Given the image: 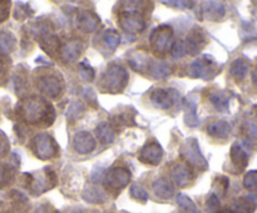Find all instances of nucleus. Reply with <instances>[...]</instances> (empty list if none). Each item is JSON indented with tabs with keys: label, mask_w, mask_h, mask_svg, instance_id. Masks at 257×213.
Masks as SVG:
<instances>
[{
	"label": "nucleus",
	"mask_w": 257,
	"mask_h": 213,
	"mask_svg": "<svg viewBox=\"0 0 257 213\" xmlns=\"http://www.w3.org/2000/svg\"><path fill=\"white\" fill-rule=\"evenodd\" d=\"M130 64L131 67L133 68L135 70H137V72L142 73L143 69H147L148 68V64H150V59H148V57L146 54H143V53H133L132 55L130 57Z\"/></svg>",
	"instance_id": "nucleus-23"
},
{
	"label": "nucleus",
	"mask_w": 257,
	"mask_h": 213,
	"mask_svg": "<svg viewBox=\"0 0 257 213\" xmlns=\"http://www.w3.org/2000/svg\"><path fill=\"white\" fill-rule=\"evenodd\" d=\"M128 82V73L120 65H110L103 75L102 85L105 92L118 93L124 89Z\"/></svg>",
	"instance_id": "nucleus-2"
},
{
	"label": "nucleus",
	"mask_w": 257,
	"mask_h": 213,
	"mask_svg": "<svg viewBox=\"0 0 257 213\" xmlns=\"http://www.w3.org/2000/svg\"><path fill=\"white\" fill-rule=\"evenodd\" d=\"M172 73V68L170 64L163 62H153L151 65V74L156 78V79H163L167 78L168 75Z\"/></svg>",
	"instance_id": "nucleus-24"
},
{
	"label": "nucleus",
	"mask_w": 257,
	"mask_h": 213,
	"mask_svg": "<svg viewBox=\"0 0 257 213\" xmlns=\"http://www.w3.org/2000/svg\"><path fill=\"white\" fill-rule=\"evenodd\" d=\"M20 114L30 124H38L42 122L45 124H52L54 120L53 107L39 98H30L25 100L20 107Z\"/></svg>",
	"instance_id": "nucleus-1"
},
{
	"label": "nucleus",
	"mask_w": 257,
	"mask_h": 213,
	"mask_svg": "<svg viewBox=\"0 0 257 213\" xmlns=\"http://www.w3.org/2000/svg\"><path fill=\"white\" fill-rule=\"evenodd\" d=\"M29 177L32 180L30 187L33 188L35 194H40L55 184V174L50 168H44L35 175H29Z\"/></svg>",
	"instance_id": "nucleus-7"
},
{
	"label": "nucleus",
	"mask_w": 257,
	"mask_h": 213,
	"mask_svg": "<svg viewBox=\"0 0 257 213\" xmlns=\"http://www.w3.org/2000/svg\"><path fill=\"white\" fill-rule=\"evenodd\" d=\"M182 155L195 167L201 168V169H206L208 167L207 160L201 153L200 144H198L196 138H188L186 140L185 145L182 147Z\"/></svg>",
	"instance_id": "nucleus-6"
},
{
	"label": "nucleus",
	"mask_w": 257,
	"mask_h": 213,
	"mask_svg": "<svg viewBox=\"0 0 257 213\" xmlns=\"http://www.w3.org/2000/svg\"><path fill=\"white\" fill-rule=\"evenodd\" d=\"M113 122L114 124H119V125H130V124H135V120H133L132 115L127 114V113H122V114L117 115V117L113 118Z\"/></svg>",
	"instance_id": "nucleus-36"
},
{
	"label": "nucleus",
	"mask_w": 257,
	"mask_h": 213,
	"mask_svg": "<svg viewBox=\"0 0 257 213\" xmlns=\"http://www.w3.org/2000/svg\"><path fill=\"white\" fill-rule=\"evenodd\" d=\"M177 202H178V204L182 205V207L185 208V209L190 210V212H193V213L197 212V208H196L195 203H193L192 199H191V198H188L187 195L178 194Z\"/></svg>",
	"instance_id": "nucleus-33"
},
{
	"label": "nucleus",
	"mask_w": 257,
	"mask_h": 213,
	"mask_svg": "<svg viewBox=\"0 0 257 213\" xmlns=\"http://www.w3.org/2000/svg\"><path fill=\"white\" fill-rule=\"evenodd\" d=\"M178 97V93L175 89H163L158 88L155 89L151 94V100L153 104L161 109H168L175 104L176 99Z\"/></svg>",
	"instance_id": "nucleus-9"
},
{
	"label": "nucleus",
	"mask_w": 257,
	"mask_h": 213,
	"mask_svg": "<svg viewBox=\"0 0 257 213\" xmlns=\"http://www.w3.org/2000/svg\"><path fill=\"white\" fill-rule=\"evenodd\" d=\"M252 79H253V83H255V84L257 85V69L255 70V73H253V77H252Z\"/></svg>",
	"instance_id": "nucleus-44"
},
{
	"label": "nucleus",
	"mask_w": 257,
	"mask_h": 213,
	"mask_svg": "<svg viewBox=\"0 0 257 213\" xmlns=\"http://www.w3.org/2000/svg\"><path fill=\"white\" fill-rule=\"evenodd\" d=\"M79 74L83 79L88 80V82H92L95 77L94 69L87 62H82L79 64Z\"/></svg>",
	"instance_id": "nucleus-31"
},
{
	"label": "nucleus",
	"mask_w": 257,
	"mask_h": 213,
	"mask_svg": "<svg viewBox=\"0 0 257 213\" xmlns=\"http://www.w3.org/2000/svg\"><path fill=\"white\" fill-rule=\"evenodd\" d=\"M119 42H120V37H119V34L115 32V30L109 29L105 32L104 43H105V45H108V47L110 48V49L114 50L115 48L118 47V44H119Z\"/></svg>",
	"instance_id": "nucleus-30"
},
{
	"label": "nucleus",
	"mask_w": 257,
	"mask_h": 213,
	"mask_svg": "<svg viewBox=\"0 0 257 213\" xmlns=\"http://www.w3.org/2000/svg\"><path fill=\"white\" fill-rule=\"evenodd\" d=\"M38 88L40 92L44 95L50 98H55L60 94L62 92V83H60L59 78L55 75H45V77L40 78L38 82Z\"/></svg>",
	"instance_id": "nucleus-12"
},
{
	"label": "nucleus",
	"mask_w": 257,
	"mask_h": 213,
	"mask_svg": "<svg viewBox=\"0 0 257 213\" xmlns=\"http://www.w3.org/2000/svg\"><path fill=\"white\" fill-rule=\"evenodd\" d=\"M248 70V64L246 60L243 59H237L232 63V67H231V73L235 78L237 79H242L245 78L246 73Z\"/></svg>",
	"instance_id": "nucleus-29"
},
{
	"label": "nucleus",
	"mask_w": 257,
	"mask_h": 213,
	"mask_svg": "<svg viewBox=\"0 0 257 213\" xmlns=\"http://www.w3.org/2000/svg\"><path fill=\"white\" fill-rule=\"evenodd\" d=\"M13 177V170L9 165H2L0 167V184H7Z\"/></svg>",
	"instance_id": "nucleus-37"
},
{
	"label": "nucleus",
	"mask_w": 257,
	"mask_h": 213,
	"mask_svg": "<svg viewBox=\"0 0 257 213\" xmlns=\"http://www.w3.org/2000/svg\"><path fill=\"white\" fill-rule=\"evenodd\" d=\"M211 103L220 112H226L228 109V97L223 93H213L211 94Z\"/></svg>",
	"instance_id": "nucleus-28"
},
{
	"label": "nucleus",
	"mask_w": 257,
	"mask_h": 213,
	"mask_svg": "<svg viewBox=\"0 0 257 213\" xmlns=\"http://www.w3.org/2000/svg\"><path fill=\"white\" fill-rule=\"evenodd\" d=\"M75 24H77L78 29L82 30V32L92 33L94 32L98 28V25H99V18H98L94 13L84 10V12L78 14Z\"/></svg>",
	"instance_id": "nucleus-13"
},
{
	"label": "nucleus",
	"mask_w": 257,
	"mask_h": 213,
	"mask_svg": "<svg viewBox=\"0 0 257 213\" xmlns=\"http://www.w3.org/2000/svg\"><path fill=\"white\" fill-rule=\"evenodd\" d=\"M119 24L128 33H138L145 29V19L137 12H127L119 15Z\"/></svg>",
	"instance_id": "nucleus-10"
},
{
	"label": "nucleus",
	"mask_w": 257,
	"mask_h": 213,
	"mask_svg": "<svg viewBox=\"0 0 257 213\" xmlns=\"http://www.w3.org/2000/svg\"><path fill=\"white\" fill-rule=\"evenodd\" d=\"M8 14H9V7H8L7 3L0 2V23L7 19Z\"/></svg>",
	"instance_id": "nucleus-40"
},
{
	"label": "nucleus",
	"mask_w": 257,
	"mask_h": 213,
	"mask_svg": "<svg viewBox=\"0 0 257 213\" xmlns=\"http://www.w3.org/2000/svg\"><path fill=\"white\" fill-rule=\"evenodd\" d=\"M197 107H196L195 100H190L187 104V108H186V118L185 122L186 124L190 125V127H197L200 120H198L197 117Z\"/></svg>",
	"instance_id": "nucleus-26"
},
{
	"label": "nucleus",
	"mask_w": 257,
	"mask_h": 213,
	"mask_svg": "<svg viewBox=\"0 0 257 213\" xmlns=\"http://www.w3.org/2000/svg\"><path fill=\"white\" fill-rule=\"evenodd\" d=\"M243 184L247 188L257 187V170H253V172H250L246 174L245 179H243Z\"/></svg>",
	"instance_id": "nucleus-38"
},
{
	"label": "nucleus",
	"mask_w": 257,
	"mask_h": 213,
	"mask_svg": "<svg viewBox=\"0 0 257 213\" xmlns=\"http://www.w3.org/2000/svg\"><path fill=\"white\" fill-rule=\"evenodd\" d=\"M173 32L167 25H161L151 35V45L156 54H165L171 47Z\"/></svg>",
	"instance_id": "nucleus-5"
},
{
	"label": "nucleus",
	"mask_w": 257,
	"mask_h": 213,
	"mask_svg": "<svg viewBox=\"0 0 257 213\" xmlns=\"http://www.w3.org/2000/svg\"><path fill=\"white\" fill-rule=\"evenodd\" d=\"M206 44L205 35L202 34L201 30H192L188 34L187 39H186V50L190 53L191 55H196L202 50L203 45Z\"/></svg>",
	"instance_id": "nucleus-17"
},
{
	"label": "nucleus",
	"mask_w": 257,
	"mask_h": 213,
	"mask_svg": "<svg viewBox=\"0 0 257 213\" xmlns=\"http://www.w3.org/2000/svg\"><path fill=\"white\" fill-rule=\"evenodd\" d=\"M231 159H232V163L236 167H240V169H243L247 165V154H246L245 149L237 143H235L231 148Z\"/></svg>",
	"instance_id": "nucleus-20"
},
{
	"label": "nucleus",
	"mask_w": 257,
	"mask_h": 213,
	"mask_svg": "<svg viewBox=\"0 0 257 213\" xmlns=\"http://www.w3.org/2000/svg\"><path fill=\"white\" fill-rule=\"evenodd\" d=\"M218 72L216 63L213 62L210 55H203L197 58L193 63H191L187 68V74L191 78H202V79H211Z\"/></svg>",
	"instance_id": "nucleus-3"
},
{
	"label": "nucleus",
	"mask_w": 257,
	"mask_h": 213,
	"mask_svg": "<svg viewBox=\"0 0 257 213\" xmlns=\"http://www.w3.org/2000/svg\"><path fill=\"white\" fill-rule=\"evenodd\" d=\"M2 67H3V64H2V62H0V72H2Z\"/></svg>",
	"instance_id": "nucleus-45"
},
{
	"label": "nucleus",
	"mask_w": 257,
	"mask_h": 213,
	"mask_svg": "<svg viewBox=\"0 0 257 213\" xmlns=\"http://www.w3.org/2000/svg\"><path fill=\"white\" fill-rule=\"evenodd\" d=\"M186 53V47L182 40H177L175 44L171 47V54L173 58H182Z\"/></svg>",
	"instance_id": "nucleus-35"
},
{
	"label": "nucleus",
	"mask_w": 257,
	"mask_h": 213,
	"mask_svg": "<svg viewBox=\"0 0 257 213\" xmlns=\"http://www.w3.org/2000/svg\"><path fill=\"white\" fill-rule=\"evenodd\" d=\"M231 128L226 120H213L212 123H210L207 127V133L211 137L216 138H226L230 133Z\"/></svg>",
	"instance_id": "nucleus-18"
},
{
	"label": "nucleus",
	"mask_w": 257,
	"mask_h": 213,
	"mask_svg": "<svg viewBox=\"0 0 257 213\" xmlns=\"http://www.w3.org/2000/svg\"><path fill=\"white\" fill-rule=\"evenodd\" d=\"M220 205V202H218V198L216 195H211L207 200V208L210 209H216V208Z\"/></svg>",
	"instance_id": "nucleus-41"
},
{
	"label": "nucleus",
	"mask_w": 257,
	"mask_h": 213,
	"mask_svg": "<svg viewBox=\"0 0 257 213\" xmlns=\"http://www.w3.org/2000/svg\"><path fill=\"white\" fill-rule=\"evenodd\" d=\"M34 153L40 159H50L58 154V144L49 134H38L33 140Z\"/></svg>",
	"instance_id": "nucleus-4"
},
{
	"label": "nucleus",
	"mask_w": 257,
	"mask_h": 213,
	"mask_svg": "<svg viewBox=\"0 0 257 213\" xmlns=\"http://www.w3.org/2000/svg\"><path fill=\"white\" fill-rule=\"evenodd\" d=\"M83 113H84V105L80 102H78V100H74V102L70 103L69 107H68L67 109L68 120H69V122H74L78 118H80V115H82Z\"/></svg>",
	"instance_id": "nucleus-27"
},
{
	"label": "nucleus",
	"mask_w": 257,
	"mask_h": 213,
	"mask_svg": "<svg viewBox=\"0 0 257 213\" xmlns=\"http://www.w3.org/2000/svg\"><path fill=\"white\" fill-rule=\"evenodd\" d=\"M73 145L78 153L87 154L95 148V140L88 132H79L73 139Z\"/></svg>",
	"instance_id": "nucleus-16"
},
{
	"label": "nucleus",
	"mask_w": 257,
	"mask_h": 213,
	"mask_svg": "<svg viewBox=\"0 0 257 213\" xmlns=\"http://www.w3.org/2000/svg\"><path fill=\"white\" fill-rule=\"evenodd\" d=\"M8 149V142L3 134H0V155L4 154Z\"/></svg>",
	"instance_id": "nucleus-43"
},
{
	"label": "nucleus",
	"mask_w": 257,
	"mask_h": 213,
	"mask_svg": "<svg viewBox=\"0 0 257 213\" xmlns=\"http://www.w3.org/2000/svg\"><path fill=\"white\" fill-rule=\"evenodd\" d=\"M171 178L178 187H187L192 180V173L185 163H177L171 169Z\"/></svg>",
	"instance_id": "nucleus-14"
},
{
	"label": "nucleus",
	"mask_w": 257,
	"mask_h": 213,
	"mask_svg": "<svg viewBox=\"0 0 257 213\" xmlns=\"http://www.w3.org/2000/svg\"><path fill=\"white\" fill-rule=\"evenodd\" d=\"M163 157V150L157 142H150L141 149L140 160L146 164H160Z\"/></svg>",
	"instance_id": "nucleus-11"
},
{
	"label": "nucleus",
	"mask_w": 257,
	"mask_h": 213,
	"mask_svg": "<svg viewBox=\"0 0 257 213\" xmlns=\"http://www.w3.org/2000/svg\"><path fill=\"white\" fill-rule=\"evenodd\" d=\"M203 15L210 19H218L225 15V7L221 3L208 2L205 3V7H202Z\"/></svg>",
	"instance_id": "nucleus-21"
},
{
	"label": "nucleus",
	"mask_w": 257,
	"mask_h": 213,
	"mask_svg": "<svg viewBox=\"0 0 257 213\" xmlns=\"http://www.w3.org/2000/svg\"><path fill=\"white\" fill-rule=\"evenodd\" d=\"M15 40L12 34L7 32H0V54L7 55L14 49Z\"/></svg>",
	"instance_id": "nucleus-25"
},
{
	"label": "nucleus",
	"mask_w": 257,
	"mask_h": 213,
	"mask_svg": "<svg viewBox=\"0 0 257 213\" xmlns=\"http://www.w3.org/2000/svg\"><path fill=\"white\" fill-rule=\"evenodd\" d=\"M153 190H155L156 195H158L161 198H165V199L171 198L173 195V193H175L172 184L167 179H165V178H160V179H157L153 183Z\"/></svg>",
	"instance_id": "nucleus-19"
},
{
	"label": "nucleus",
	"mask_w": 257,
	"mask_h": 213,
	"mask_svg": "<svg viewBox=\"0 0 257 213\" xmlns=\"http://www.w3.org/2000/svg\"><path fill=\"white\" fill-rule=\"evenodd\" d=\"M166 5H177L176 8H191L190 5H193L192 2H163Z\"/></svg>",
	"instance_id": "nucleus-42"
},
{
	"label": "nucleus",
	"mask_w": 257,
	"mask_h": 213,
	"mask_svg": "<svg viewBox=\"0 0 257 213\" xmlns=\"http://www.w3.org/2000/svg\"><path fill=\"white\" fill-rule=\"evenodd\" d=\"M104 179V169L102 168H95L92 172V180L94 183H99Z\"/></svg>",
	"instance_id": "nucleus-39"
},
{
	"label": "nucleus",
	"mask_w": 257,
	"mask_h": 213,
	"mask_svg": "<svg viewBox=\"0 0 257 213\" xmlns=\"http://www.w3.org/2000/svg\"><path fill=\"white\" fill-rule=\"evenodd\" d=\"M83 44L78 39H72L60 48V57L65 63H72L82 54Z\"/></svg>",
	"instance_id": "nucleus-15"
},
{
	"label": "nucleus",
	"mask_w": 257,
	"mask_h": 213,
	"mask_svg": "<svg viewBox=\"0 0 257 213\" xmlns=\"http://www.w3.org/2000/svg\"><path fill=\"white\" fill-rule=\"evenodd\" d=\"M95 133H97L98 139L102 143H104V144H109V143H112L115 138L114 129H113L107 122H102L100 124H98Z\"/></svg>",
	"instance_id": "nucleus-22"
},
{
	"label": "nucleus",
	"mask_w": 257,
	"mask_h": 213,
	"mask_svg": "<svg viewBox=\"0 0 257 213\" xmlns=\"http://www.w3.org/2000/svg\"><path fill=\"white\" fill-rule=\"evenodd\" d=\"M104 180L112 189H122L130 183L131 172L124 167H115L104 174Z\"/></svg>",
	"instance_id": "nucleus-8"
},
{
	"label": "nucleus",
	"mask_w": 257,
	"mask_h": 213,
	"mask_svg": "<svg viewBox=\"0 0 257 213\" xmlns=\"http://www.w3.org/2000/svg\"><path fill=\"white\" fill-rule=\"evenodd\" d=\"M84 199L89 202H102L104 200V194L98 188H88L84 192Z\"/></svg>",
	"instance_id": "nucleus-32"
},
{
	"label": "nucleus",
	"mask_w": 257,
	"mask_h": 213,
	"mask_svg": "<svg viewBox=\"0 0 257 213\" xmlns=\"http://www.w3.org/2000/svg\"><path fill=\"white\" fill-rule=\"evenodd\" d=\"M131 194H132V197H135L136 199L140 200V202H146V200L148 199L147 192H146L142 187H140V185H132V187H131Z\"/></svg>",
	"instance_id": "nucleus-34"
}]
</instances>
